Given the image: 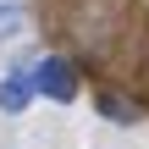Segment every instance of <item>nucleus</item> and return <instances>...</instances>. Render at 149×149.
I'll return each mask as SVG.
<instances>
[{
	"mask_svg": "<svg viewBox=\"0 0 149 149\" xmlns=\"http://www.w3.org/2000/svg\"><path fill=\"white\" fill-rule=\"evenodd\" d=\"M22 22H28L22 0H0V44H6V39H17V33H22Z\"/></svg>",
	"mask_w": 149,
	"mask_h": 149,
	"instance_id": "obj_4",
	"label": "nucleus"
},
{
	"mask_svg": "<svg viewBox=\"0 0 149 149\" xmlns=\"http://www.w3.org/2000/svg\"><path fill=\"white\" fill-rule=\"evenodd\" d=\"M28 105H33V83H28V72L0 77V111H6V116H22Z\"/></svg>",
	"mask_w": 149,
	"mask_h": 149,
	"instance_id": "obj_2",
	"label": "nucleus"
},
{
	"mask_svg": "<svg viewBox=\"0 0 149 149\" xmlns=\"http://www.w3.org/2000/svg\"><path fill=\"white\" fill-rule=\"evenodd\" d=\"M28 83H33V94H44V100H55V105H72V100H77V72H72L61 55H44V61L28 72Z\"/></svg>",
	"mask_w": 149,
	"mask_h": 149,
	"instance_id": "obj_1",
	"label": "nucleus"
},
{
	"mask_svg": "<svg viewBox=\"0 0 149 149\" xmlns=\"http://www.w3.org/2000/svg\"><path fill=\"white\" fill-rule=\"evenodd\" d=\"M100 116H105V122H122V127H133V122H138V105H127L122 94H105V100H100Z\"/></svg>",
	"mask_w": 149,
	"mask_h": 149,
	"instance_id": "obj_3",
	"label": "nucleus"
}]
</instances>
